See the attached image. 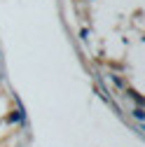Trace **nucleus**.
<instances>
[{
	"label": "nucleus",
	"instance_id": "f257e3e1",
	"mask_svg": "<svg viewBox=\"0 0 145 147\" xmlns=\"http://www.w3.org/2000/svg\"><path fill=\"white\" fill-rule=\"evenodd\" d=\"M72 16L80 19L84 26H89L91 19H103V12H101V3H108V0H68Z\"/></svg>",
	"mask_w": 145,
	"mask_h": 147
}]
</instances>
